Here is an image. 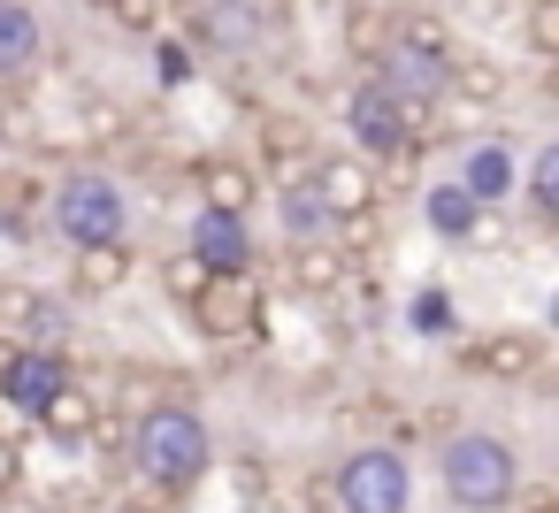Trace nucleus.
<instances>
[{
	"instance_id": "f03ea898",
	"label": "nucleus",
	"mask_w": 559,
	"mask_h": 513,
	"mask_svg": "<svg viewBox=\"0 0 559 513\" xmlns=\"http://www.w3.org/2000/svg\"><path fill=\"white\" fill-rule=\"evenodd\" d=\"M437 482L460 513H513L521 498V452L490 429H444L437 444Z\"/></svg>"
},
{
	"instance_id": "5701e85b",
	"label": "nucleus",
	"mask_w": 559,
	"mask_h": 513,
	"mask_svg": "<svg viewBox=\"0 0 559 513\" xmlns=\"http://www.w3.org/2000/svg\"><path fill=\"white\" fill-rule=\"evenodd\" d=\"M528 207H536V223H559V139H544L528 162H521V184H513Z\"/></svg>"
},
{
	"instance_id": "1a4fd4ad",
	"label": "nucleus",
	"mask_w": 559,
	"mask_h": 513,
	"mask_svg": "<svg viewBox=\"0 0 559 513\" xmlns=\"http://www.w3.org/2000/svg\"><path fill=\"white\" fill-rule=\"evenodd\" d=\"M185 253H192L207 276H253V269H261L253 223H246V215H215V207H192V238H185Z\"/></svg>"
},
{
	"instance_id": "6e6552de",
	"label": "nucleus",
	"mask_w": 559,
	"mask_h": 513,
	"mask_svg": "<svg viewBox=\"0 0 559 513\" xmlns=\"http://www.w3.org/2000/svg\"><path fill=\"white\" fill-rule=\"evenodd\" d=\"M307 192L322 200V215H330V223H353V215H376V200H383V169H376V162H360L353 146H345V154H314Z\"/></svg>"
},
{
	"instance_id": "b1692460",
	"label": "nucleus",
	"mask_w": 559,
	"mask_h": 513,
	"mask_svg": "<svg viewBox=\"0 0 559 513\" xmlns=\"http://www.w3.org/2000/svg\"><path fill=\"white\" fill-rule=\"evenodd\" d=\"M269 192H276V207H284V246L330 238V215H322V200L307 192V177H299V184H269Z\"/></svg>"
},
{
	"instance_id": "7c9ffc66",
	"label": "nucleus",
	"mask_w": 559,
	"mask_h": 513,
	"mask_svg": "<svg viewBox=\"0 0 559 513\" xmlns=\"http://www.w3.org/2000/svg\"><path fill=\"white\" fill-rule=\"evenodd\" d=\"M32 307H39V291H32V284H0V322H9V337L24 330V314H32Z\"/></svg>"
},
{
	"instance_id": "f704fd0d",
	"label": "nucleus",
	"mask_w": 559,
	"mask_h": 513,
	"mask_svg": "<svg viewBox=\"0 0 559 513\" xmlns=\"http://www.w3.org/2000/svg\"><path fill=\"white\" fill-rule=\"evenodd\" d=\"M238 498H246V505L269 498V467H261V460H238Z\"/></svg>"
},
{
	"instance_id": "9d476101",
	"label": "nucleus",
	"mask_w": 559,
	"mask_h": 513,
	"mask_svg": "<svg viewBox=\"0 0 559 513\" xmlns=\"http://www.w3.org/2000/svg\"><path fill=\"white\" fill-rule=\"evenodd\" d=\"M185 184L200 192V207H215V215H246V223H253V207L269 200V184H261V169H253L246 154H200V162L185 169Z\"/></svg>"
},
{
	"instance_id": "2f4dec72",
	"label": "nucleus",
	"mask_w": 559,
	"mask_h": 513,
	"mask_svg": "<svg viewBox=\"0 0 559 513\" xmlns=\"http://www.w3.org/2000/svg\"><path fill=\"white\" fill-rule=\"evenodd\" d=\"M24 490V452H16V437L9 429H0V505H9Z\"/></svg>"
},
{
	"instance_id": "2eb2a0df",
	"label": "nucleus",
	"mask_w": 559,
	"mask_h": 513,
	"mask_svg": "<svg viewBox=\"0 0 559 513\" xmlns=\"http://www.w3.org/2000/svg\"><path fill=\"white\" fill-rule=\"evenodd\" d=\"M284 276L299 299H337L353 284V261L337 253V238H299V246H284Z\"/></svg>"
},
{
	"instance_id": "4468645a",
	"label": "nucleus",
	"mask_w": 559,
	"mask_h": 513,
	"mask_svg": "<svg viewBox=\"0 0 559 513\" xmlns=\"http://www.w3.org/2000/svg\"><path fill=\"white\" fill-rule=\"evenodd\" d=\"M452 184L490 215V207H506V200H513L521 162H513V146H506V139H483V146H467V162H460V177H452Z\"/></svg>"
},
{
	"instance_id": "6ab92c4d",
	"label": "nucleus",
	"mask_w": 559,
	"mask_h": 513,
	"mask_svg": "<svg viewBox=\"0 0 559 513\" xmlns=\"http://www.w3.org/2000/svg\"><path fill=\"white\" fill-rule=\"evenodd\" d=\"M421 223H429L444 246H475V238H483V207H475V200H467L452 177L421 192Z\"/></svg>"
},
{
	"instance_id": "ddd939ff",
	"label": "nucleus",
	"mask_w": 559,
	"mask_h": 513,
	"mask_svg": "<svg viewBox=\"0 0 559 513\" xmlns=\"http://www.w3.org/2000/svg\"><path fill=\"white\" fill-rule=\"evenodd\" d=\"M47 62V16L32 0H0V85H24Z\"/></svg>"
},
{
	"instance_id": "cd10ccee",
	"label": "nucleus",
	"mask_w": 559,
	"mask_h": 513,
	"mask_svg": "<svg viewBox=\"0 0 559 513\" xmlns=\"http://www.w3.org/2000/svg\"><path fill=\"white\" fill-rule=\"evenodd\" d=\"M162 398H185L169 375H154V368H123V414H146V406H162Z\"/></svg>"
},
{
	"instance_id": "393cba45",
	"label": "nucleus",
	"mask_w": 559,
	"mask_h": 513,
	"mask_svg": "<svg viewBox=\"0 0 559 513\" xmlns=\"http://www.w3.org/2000/svg\"><path fill=\"white\" fill-rule=\"evenodd\" d=\"M406 330H414V337H452V330H460V299H452L444 284H421V291L406 299Z\"/></svg>"
},
{
	"instance_id": "4c0bfd02",
	"label": "nucleus",
	"mask_w": 559,
	"mask_h": 513,
	"mask_svg": "<svg viewBox=\"0 0 559 513\" xmlns=\"http://www.w3.org/2000/svg\"><path fill=\"white\" fill-rule=\"evenodd\" d=\"M337 9H345V0H337Z\"/></svg>"
},
{
	"instance_id": "39448f33",
	"label": "nucleus",
	"mask_w": 559,
	"mask_h": 513,
	"mask_svg": "<svg viewBox=\"0 0 559 513\" xmlns=\"http://www.w3.org/2000/svg\"><path fill=\"white\" fill-rule=\"evenodd\" d=\"M429 116L437 108H406V100H391L376 77H360L353 93H345V139H353V154L360 162H399V154H414L421 146V131H429Z\"/></svg>"
},
{
	"instance_id": "4be33fe9",
	"label": "nucleus",
	"mask_w": 559,
	"mask_h": 513,
	"mask_svg": "<svg viewBox=\"0 0 559 513\" xmlns=\"http://www.w3.org/2000/svg\"><path fill=\"white\" fill-rule=\"evenodd\" d=\"M39 207H47V184H39L32 169H0V230H9V238H32Z\"/></svg>"
},
{
	"instance_id": "f3484780",
	"label": "nucleus",
	"mask_w": 559,
	"mask_h": 513,
	"mask_svg": "<svg viewBox=\"0 0 559 513\" xmlns=\"http://www.w3.org/2000/svg\"><path fill=\"white\" fill-rule=\"evenodd\" d=\"M123 284H131V238H116V246H70V291L108 299Z\"/></svg>"
},
{
	"instance_id": "f257e3e1",
	"label": "nucleus",
	"mask_w": 559,
	"mask_h": 513,
	"mask_svg": "<svg viewBox=\"0 0 559 513\" xmlns=\"http://www.w3.org/2000/svg\"><path fill=\"white\" fill-rule=\"evenodd\" d=\"M123 467L162 482V490H192L207 467H215V429L192 398H162L146 414H131V437H123Z\"/></svg>"
},
{
	"instance_id": "a878e982",
	"label": "nucleus",
	"mask_w": 559,
	"mask_h": 513,
	"mask_svg": "<svg viewBox=\"0 0 559 513\" xmlns=\"http://www.w3.org/2000/svg\"><path fill=\"white\" fill-rule=\"evenodd\" d=\"M391 39L414 47V55H452V32L437 16H391Z\"/></svg>"
},
{
	"instance_id": "e433bc0d",
	"label": "nucleus",
	"mask_w": 559,
	"mask_h": 513,
	"mask_svg": "<svg viewBox=\"0 0 559 513\" xmlns=\"http://www.w3.org/2000/svg\"><path fill=\"white\" fill-rule=\"evenodd\" d=\"M9 421H16V406H9V391H0V429H9ZM9 437H16V429H9Z\"/></svg>"
},
{
	"instance_id": "0eeeda50",
	"label": "nucleus",
	"mask_w": 559,
	"mask_h": 513,
	"mask_svg": "<svg viewBox=\"0 0 559 513\" xmlns=\"http://www.w3.org/2000/svg\"><path fill=\"white\" fill-rule=\"evenodd\" d=\"M185 322H192L207 345H246V337H261V322H269L261 276H207L200 299L185 307Z\"/></svg>"
},
{
	"instance_id": "473e14b6",
	"label": "nucleus",
	"mask_w": 559,
	"mask_h": 513,
	"mask_svg": "<svg viewBox=\"0 0 559 513\" xmlns=\"http://www.w3.org/2000/svg\"><path fill=\"white\" fill-rule=\"evenodd\" d=\"M154 62H162V85H185V77H192V70H200V62H192V47H185V39H162V55H154Z\"/></svg>"
},
{
	"instance_id": "a211bd4d",
	"label": "nucleus",
	"mask_w": 559,
	"mask_h": 513,
	"mask_svg": "<svg viewBox=\"0 0 559 513\" xmlns=\"http://www.w3.org/2000/svg\"><path fill=\"white\" fill-rule=\"evenodd\" d=\"M78 131H70V146H93V154H116V146H131V108L123 100H108V93H78V116H70Z\"/></svg>"
},
{
	"instance_id": "9b49d317",
	"label": "nucleus",
	"mask_w": 559,
	"mask_h": 513,
	"mask_svg": "<svg viewBox=\"0 0 559 513\" xmlns=\"http://www.w3.org/2000/svg\"><path fill=\"white\" fill-rule=\"evenodd\" d=\"M368 77L391 93V100H406V108H444V55H414V47H383L376 62H368Z\"/></svg>"
},
{
	"instance_id": "c85d7f7f",
	"label": "nucleus",
	"mask_w": 559,
	"mask_h": 513,
	"mask_svg": "<svg viewBox=\"0 0 559 513\" xmlns=\"http://www.w3.org/2000/svg\"><path fill=\"white\" fill-rule=\"evenodd\" d=\"M521 39H528V55H536V62H551V55H559V0H528Z\"/></svg>"
},
{
	"instance_id": "7ed1b4c3",
	"label": "nucleus",
	"mask_w": 559,
	"mask_h": 513,
	"mask_svg": "<svg viewBox=\"0 0 559 513\" xmlns=\"http://www.w3.org/2000/svg\"><path fill=\"white\" fill-rule=\"evenodd\" d=\"M47 223L70 246H116V238H131V192L100 162H78L47 184Z\"/></svg>"
},
{
	"instance_id": "20e7f679",
	"label": "nucleus",
	"mask_w": 559,
	"mask_h": 513,
	"mask_svg": "<svg viewBox=\"0 0 559 513\" xmlns=\"http://www.w3.org/2000/svg\"><path fill=\"white\" fill-rule=\"evenodd\" d=\"M177 24H185V47L192 55L246 62V55H261L284 32V0H185Z\"/></svg>"
},
{
	"instance_id": "c756f323",
	"label": "nucleus",
	"mask_w": 559,
	"mask_h": 513,
	"mask_svg": "<svg viewBox=\"0 0 559 513\" xmlns=\"http://www.w3.org/2000/svg\"><path fill=\"white\" fill-rule=\"evenodd\" d=\"M177 505H185V490H162V482H146V475L123 482V513H177Z\"/></svg>"
},
{
	"instance_id": "bb28decb",
	"label": "nucleus",
	"mask_w": 559,
	"mask_h": 513,
	"mask_svg": "<svg viewBox=\"0 0 559 513\" xmlns=\"http://www.w3.org/2000/svg\"><path fill=\"white\" fill-rule=\"evenodd\" d=\"M200 284H207V269L177 246V253L162 261V291H169V307H192V299H200Z\"/></svg>"
},
{
	"instance_id": "aec40b11",
	"label": "nucleus",
	"mask_w": 559,
	"mask_h": 513,
	"mask_svg": "<svg viewBox=\"0 0 559 513\" xmlns=\"http://www.w3.org/2000/svg\"><path fill=\"white\" fill-rule=\"evenodd\" d=\"M444 100H467V108H498L506 100V70L490 55H444Z\"/></svg>"
},
{
	"instance_id": "72a5a7b5",
	"label": "nucleus",
	"mask_w": 559,
	"mask_h": 513,
	"mask_svg": "<svg viewBox=\"0 0 559 513\" xmlns=\"http://www.w3.org/2000/svg\"><path fill=\"white\" fill-rule=\"evenodd\" d=\"M108 16L123 32H154V0H108Z\"/></svg>"
},
{
	"instance_id": "c9c22d12",
	"label": "nucleus",
	"mask_w": 559,
	"mask_h": 513,
	"mask_svg": "<svg viewBox=\"0 0 559 513\" xmlns=\"http://www.w3.org/2000/svg\"><path fill=\"white\" fill-rule=\"evenodd\" d=\"M513 505H521V513H559V505H551V490H528V482H521V498H513Z\"/></svg>"
},
{
	"instance_id": "f8f14e48",
	"label": "nucleus",
	"mask_w": 559,
	"mask_h": 513,
	"mask_svg": "<svg viewBox=\"0 0 559 513\" xmlns=\"http://www.w3.org/2000/svg\"><path fill=\"white\" fill-rule=\"evenodd\" d=\"M460 368L467 375H490V383H528L544 368V337L536 330H490V337L460 345Z\"/></svg>"
},
{
	"instance_id": "dca6fc26",
	"label": "nucleus",
	"mask_w": 559,
	"mask_h": 513,
	"mask_svg": "<svg viewBox=\"0 0 559 513\" xmlns=\"http://www.w3.org/2000/svg\"><path fill=\"white\" fill-rule=\"evenodd\" d=\"M93 414H100V391L93 383H78V368L62 375V391L32 414L39 429H47V444H62V452H85V437H93Z\"/></svg>"
},
{
	"instance_id": "423d86ee",
	"label": "nucleus",
	"mask_w": 559,
	"mask_h": 513,
	"mask_svg": "<svg viewBox=\"0 0 559 513\" xmlns=\"http://www.w3.org/2000/svg\"><path fill=\"white\" fill-rule=\"evenodd\" d=\"M337 513H414V467L399 444H353L330 475Z\"/></svg>"
},
{
	"instance_id": "412c9836",
	"label": "nucleus",
	"mask_w": 559,
	"mask_h": 513,
	"mask_svg": "<svg viewBox=\"0 0 559 513\" xmlns=\"http://www.w3.org/2000/svg\"><path fill=\"white\" fill-rule=\"evenodd\" d=\"M337 47H345V62H360V70H368V62L391 47V9H383V0H345Z\"/></svg>"
}]
</instances>
